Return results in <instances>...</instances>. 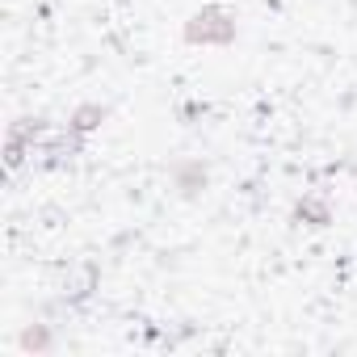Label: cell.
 <instances>
[{
	"label": "cell",
	"instance_id": "obj_1",
	"mask_svg": "<svg viewBox=\"0 0 357 357\" xmlns=\"http://www.w3.org/2000/svg\"><path fill=\"white\" fill-rule=\"evenodd\" d=\"M231 34H236V22H223L219 13H198L194 26H190V38H194V43H198V38H202V43H227Z\"/></svg>",
	"mask_w": 357,
	"mask_h": 357
}]
</instances>
